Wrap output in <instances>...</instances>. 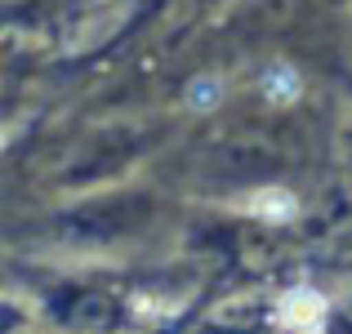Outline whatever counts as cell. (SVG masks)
I'll return each mask as SVG.
<instances>
[{
	"label": "cell",
	"mask_w": 352,
	"mask_h": 334,
	"mask_svg": "<svg viewBox=\"0 0 352 334\" xmlns=\"http://www.w3.org/2000/svg\"><path fill=\"white\" fill-rule=\"evenodd\" d=\"M0 152H5V129H0Z\"/></svg>",
	"instance_id": "5"
},
{
	"label": "cell",
	"mask_w": 352,
	"mask_h": 334,
	"mask_svg": "<svg viewBox=\"0 0 352 334\" xmlns=\"http://www.w3.org/2000/svg\"><path fill=\"white\" fill-rule=\"evenodd\" d=\"M294 197L290 192H258L254 197V214H263V219H290L294 214Z\"/></svg>",
	"instance_id": "4"
},
{
	"label": "cell",
	"mask_w": 352,
	"mask_h": 334,
	"mask_svg": "<svg viewBox=\"0 0 352 334\" xmlns=\"http://www.w3.org/2000/svg\"><path fill=\"white\" fill-rule=\"evenodd\" d=\"M183 103H188L192 111H214L219 103H223V80L219 76H192L188 89H183Z\"/></svg>",
	"instance_id": "3"
},
{
	"label": "cell",
	"mask_w": 352,
	"mask_h": 334,
	"mask_svg": "<svg viewBox=\"0 0 352 334\" xmlns=\"http://www.w3.org/2000/svg\"><path fill=\"white\" fill-rule=\"evenodd\" d=\"M281 326L290 330H317L321 321H326V299H321L317 290H290L281 299Z\"/></svg>",
	"instance_id": "1"
},
{
	"label": "cell",
	"mask_w": 352,
	"mask_h": 334,
	"mask_svg": "<svg viewBox=\"0 0 352 334\" xmlns=\"http://www.w3.org/2000/svg\"><path fill=\"white\" fill-rule=\"evenodd\" d=\"M258 89H263L267 103L285 107V103H294V98L303 94V76L290 67V63H272V67L263 71V80H258Z\"/></svg>",
	"instance_id": "2"
}]
</instances>
